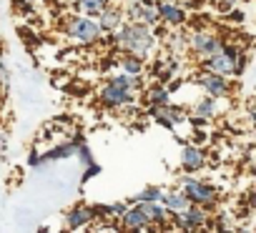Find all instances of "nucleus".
Masks as SVG:
<instances>
[{
	"instance_id": "nucleus-1",
	"label": "nucleus",
	"mask_w": 256,
	"mask_h": 233,
	"mask_svg": "<svg viewBox=\"0 0 256 233\" xmlns=\"http://www.w3.org/2000/svg\"><path fill=\"white\" fill-rule=\"evenodd\" d=\"M108 43L118 48L120 53H134L141 58H148L156 48V28L141 23V20H126L116 33L108 35Z\"/></svg>"
},
{
	"instance_id": "nucleus-2",
	"label": "nucleus",
	"mask_w": 256,
	"mask_h": 233,
	"mask_svg": "<svg viewBox=\"0 0 256 233\" xmlns=\"http://www.w3.org/2000/svg\"><path fill=\"white\" fill-rule=\"evenodd\" d=\"M63 33L68 40L78 43V45H93V43H100V38L106 35L98 18H90V15H68L66 18V25H63Z\"/></svg>"
},
{
	"instance_id": "nucleus-3",
	"label": "nucleus",
	"mask_w": 256,
	"mask_h": 233,
	"mask_svg": "<svg viewBox=\"0 0 256 233\" xmlns=\"http://www.w3.org/2000/svg\"><path fill=\"white\" fill-rule=\"evenodd\" d=\"M246 60H248V55L241 50V48H236V45H224V50L221 53H216V55H211V58H206V60H201V68H206V70H214V73H221V75H241L244 73V68H246Z\"/></svg>"
},
{
	"instance_id": "nucleus-4",
	"label": "nucleus",
	"mask_w": 256,
	"mask_h": 233,
	"mask_svg": "<svg viewBox=\"0 0 256 233\" xmlns=\"http://www.w3.org/2000/svg\"><path fill=\"white\" fill-rule=\"evenodd\" d=\"M224 45H226L224 38L218 33L208 30V28H194V30H188V53L198 63L206 60V58H211V55H216V53H221Z\"/></svg>"
},
{
	"instance_id": "nucleus-5",
	"label": "nucleus",
	"mask_w": 256,
	"mask_h": 233,
	"mask_svg": "<svg viewBox=\"0 0 256 233\" xmlns=\"http://www.w3.org/2000/svg\"><path fill=\"white\" fill-rule=\"evenodd\" d=\"M176 186H181V188L186 191L188 201H191V203H196V206L214 208V206L218 203V191H216L211 183H206V181H201L198 176H194V173L178 176Z\"/></svg>"
},
{
	"instance_id": "nucleus-6",
	"label": "nucleus",
	"mask_w": 256,
	"mask_h": 233,
	"mask_svg": "<svg viewBox=\"0 0 256 233\" xmlns=\"http://www.w3.org/2000/svg\"><path fill=\"white\" fill-rule=\"evenodd\" d=\"M208 218H211V213L204 206L191 203L188 208H184V211L171 216V228H178V231H204V228H208Z\"/></svg>"
},
{
	"instance_id": "nucleus-7",
	"label": "nucleus",
	"mask_w": 256,
	"mask_h": 233,
	"mask_svg": "<svg viewBox=\"0 0 256 233\" xmlns=\"http://www.w3.org/2000/svg\"><path fill=\"white\" fill-rule=\"evenodd\" d=\"M194 83H196L206 95H214V98H218V100H224V98L231 95V80H228V75H221V73H214V70L201 68V70L194 75Z\"/></svg>"
},
{
	"instance_id": "nucleus-8",
	"label": "nucleus",
	"mask_w": 256,
	"mask_h": 233,
	"mask_svg": "<svg viewBox=\"0 0 256 233\" xmlns=\"http://www.w3.org/2000/svg\"><path fill=\"white\" fill-rule=\"evenodd\" d=\"M98 100L106 105V108H113V110H120V108H128L136 103V90H128L118 83H110L106 80V85L100 88L98 93Z\"/></svg>"
},
{
	"instance_id": "nucleus-9",
	"label": "nucleus",
	"mask_w": 256,
	"mask_h": 233,
	"mask_svg": "<svg viewBox=\"0 0 256 233\" xmlns=\"http://www.w3.org/2000/svg\"><path fill=\"white\" fill-rule=\"evenodd\" d=\"M148 115L156 121V123H161L164 128H168V131H174V128H178L181 123H186L191 115L184 110V108H178V105H171V103H161V105H151V110H148Z\"/></svg>"
},
{
	"instance_id": "nucleus-10",
	"label": "nucleus",
	"mask_w": 256,
	"mask_h": 233,
	"mask_svg": "<svg viewBox=\"0 0 256 233\" xmlns=\"http://www.w3.org/2000/svg\"><path fill=\"white\" fill-rule=\"evenodd\" d=\"M96 218H98L96 206L76 203V206L66 213V228H68V231H83V228H88Z\"/></svg>"
},
{
	"instance_id": "nucleus-11",
	"label": "nucleus",
	"mask_w": 256,
	"mask_h": 233,
	"mask_svg": "<svg viewBox=\"0 0 256 233\" xmlns=\"http://www.w3.org/2000/svg\"><path fill=\"white\" fill-rule=\"evenodd\" d=\"M120 228H123V231H154L148 216L144 213L141 203H136V201L128 203L126 213L120 216Z\"/></svg>"
},
{
	"instance_id": "nucleus-12",
	"label": "nucleus",
	"mask_w": 256,
	"mask_h": 233,
	"mask_svg": "<svg viewBox=\"0 0 256 233\" xmlns=\"http://www.w3.org/2000/svg\"><path fill=\"white\" fill-rule=\"evenodd\" d=\"M158 13H161V23L168 28H181L186 23V8L174 0H158Z\"/></svg>"
},
{
	"instance_id": "nucleus-13",
	"label": "nucleus",
	"mask_w": 256,
	"mask_h": 233,
	"mask_svg": "<svg viewBox=\"0 0 256 233\" xmlns=\"http://www.w3.org/2000/svg\"><path fill=\"white\" fill-rule=\"evenodd\" d=\"M191 121L194 123H206V121H214L216 115H218V98L214 95H204L198 98L194 105H191Z\"/></svg>"
},
{
	"instance_id": "nucleus-14",
	"label": "nucleus",
	"mask_w": 256,
	"mask_h": 233,
	"mask_svg": "<svg viewBox=\"0 0 256 233\" xmlns=\"http://www.w3.org/2000/svg\"><path fill=\"white\" fill-rule=\"evenodd\" d=\"M206 166V151L198 143H186L181 151V168L186 173H196Z\"/></svg>"
},
{
	"instance_id": "nucleus-15",
	"label": "nucleus",
	"mask_w": 256,
	"mask_h": 233,
	"mask_svg": "<svg viewBox=\"0 0 256 233\" xmlns=\"http://www.w3.org/2000/svg\"><path fill=\"white\" fill-rule=\"evenodd\" d=\"M98 23H100V28H103V33L106 35H110V33H116L123 23H126V15H123V5H116V3H108L106 8H103V13L98 15Z\"/></svg>"
},
{
	"instance_id": "nucleus-16",
	"label": "nucleus",
	"mask_w": 256,
	"mask_h": 233,
	"mask_svg": "<svg viewBox=\"0 0 256 233\" xmlns=\"http://www.w3.org/2000/svg\"><path fill=\"white\" fill-rule=\"evenodd\" d=\"M161 203L168 208V213H171V216L191 206V201H188V196H186V191H184L181 186H176V188H164Z\"/></svg>"
},
{
	"instance_id": "nucleus-17",
	"label": "nucleus",
	"mask_w": 256,
	"mask_h": 233,
	"mask_svg": "<svg viewBox=\"0 0 256 233\" xmlns=\"http://www.w3.org/2000/svg\"><path fill=\"white\" fill-rule=\"evenodd\" d=\"M164 45H166L168 55L188 53V33H184L181 28H174L171 33H166V35H164Z\"/></svg>"
},
{
	"instance_id": "nucleus-18",
	"label": "nucleus",
	"mask_w": 256,
	"mask_h": 233,
	"mask_svg": "<svg viewBox=\"0 0 256 233\" xmlns=\"http://www.w3.org/2000/svg\"><path fill=\"white\" fill-rule=\"evenodd\" d=\"M118 68H120L123 73H131V75H144V70H146V58L134 55V53H120Z\"/></svg>"
},
{
	"instance_id": "nucleus-19",
	"label": "nucleus",
	"mask_w": 256,
	"mask_h": 233,
	"mask_svg": "<svg viewBox=\"0 0 256 233\" xmlns=\"http://www.w3.org/2000/svg\"><path fill=\"white\" fill-rule=\"evenodd\" d=\"M146 103L148 105H161V103H171V90L158 80L156 85H151L148 90H146Z\"/></svg>"
},
{
	"instance_id": "nucleus-20",
	"label": "nucleus",
	"mask_w": 256,
	"mask_h": 233,
	"mask_svg": "<svg viewBox=\"0 0 256 233\" xmlns=\"http://www.w3.org/2000/svg\"><path fill=\"white\" fill-rule=\"evenodd\" d=\"M110 3V0H76V8L83 13V15H90V18H98L103 13V8Z\"/></svg>"
},
{
	"instance_id": "nucleus-21",
	"label": "nucleus",
	"mask_w": 256,
	"mask_h": 233,
	"mask_svg": "<svg viewBox=\"0 0 256 233\" xmlns=\"http://www.w3.org/2000/svg\"><path fill=\"white\" fill-rule=\"evenodd\" d=\"M178 73V60H176V55H171L166 63H158L156 68H154V75L161 80V83H166V80H171L174 75Z\"/></svg>"
},
{
	"instance_id": "nucleus-22",
	"label": "nucleus",
	"mask_w": 256,
	"mask_h": 233,
	"mask_svg": "<svg viewBox=\"0 0 256 233\" xmlns=\"http://www.w3.org/2000/svg\"><path fill=\"white\" fill-rule=\"evenodd\" d=\"M161 196H164V188L161 186H148V188L138 191L134 196V201L136 203H151V201H161Z\"/></svg>"
},
{
	"instance_id": "nucleus-23",
	"label": "nucleus",
	"mask_w": 256,
	"mask_h": 233,
	"mask_svg": "<svg viewBox=\"0 0 256 233\" xmlns=\"http://www.w3.org/2000/svg\"><path fill=\"white\" fill-rule=\"evenodd\" d=\"M13 5L20 8V10H26V13H33L36 10V0H13Z\"/></svg>"
},
{
	"instance_id": "nucleus-24",
	"label": "nucleus",
	"mask_w": 256,
	"mask_h": 233,
	"mask_svg": "<svg viewBox=\"0 0 256 233\" xmlns=\"http://www.w3.org/2000/svg\"><path fill=\"white\" fill-rule=\"evenodd\" d=\"M8 83H10V70L3 60H0V85H8Z\"/></svg>"
},
{
	"instance_id": "nucleus-25",
	"label": "nucleus",
	"mask_w": 256,
	"mask_h": 233,
	"mask_svg": "<svg viewBox=\"0 0 256 233\" xmlns=\"http://www.w3.org/2000/svg\"><path fill=\"white\" fill-rule=\"evenodd\" d=\"M246 206H248V211H254V213H256V188L246 193Z\"/></svg>"
},
{
	"instance_id": "nucleus-26",
	"label": "nucleus",
	"mask_w": 256,
	"mask_h": 233,
	"mask_svg": "<svg viewBox=\"0 0 256 233\" xmlns=\"http://www.w3.org/2000/svg\"><path fill=\"white\" fill-rule=\"evenodd\" d=\"M248 121H251V126L256 128V108H251V110H248Z\"/></svg>"
},
{
	"instance_id": "nucleus-27",
	"label": "nucleus",
	"mask_w": 256,
	"mask_h": 233,
	"mask_svg": "<svg viewBox=\"0 0 256 233\" xmlns=\"http://www.w3.org/2000/svg\"><path fill=\"white\" fill-rule=\"evenodd\" d=\"M3 148H6V138L0 136V153H3Z\"/></svg>"
},
{
	"instance_id": "nucleus-28",
	"label": "nucleus",
	"mask_w": 256,
	"mask_h": 233,
	"mask_svg": "<svg viewBox=\"0 0 256 233\" xmlns=\"http://www.w3.org/2000/svg\"><path fill=\"white\" fill-rule=\"evenodd\" d=\"M251 176H254V178H256V163H254V166H251Z\"/></svg>"
},
{
	"instance_id": "nucleus-29",
	"label": "nucleus",
	"mask_w": 256,
	"mask_h": 233,
	"mask_svg": "<svg viewBox=\"0 0 256 233\" xmlns=\"http://www.w3.org/2000/svg\"><path fill=\"white\" fill-rule=\"evenodd\" d=\"M251 108H256V93H254V98H251Z\"/></svg>"
},
{
	"instance_id": "nucleus-30",
	"label": "nucleus",
	"mask_w": 256,
	"mask_h": 233,
	"mask_svg": "<svg viewBox=\"0 0 256 233\" xmlns=\"http://www.w3.org/2000/svg\"><path fill=\"white\" fill-rule=\"evenodd\" d=\"M156 3H158V0H156Z\"/></svg>"
}]
</instances>
